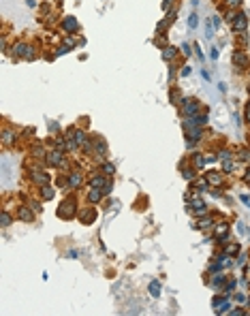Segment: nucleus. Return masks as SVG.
<instances>
[{
	"mask_svg": "<svg viewBox=\"0 0 250 316\" xmlns=\"http://www.w3.org/2000/svg\"><path fill=\"white\" fill-rule=\"evenodd\" d=\"M105 173H113V167L111 165H105Z\"/></svg>",
	"mask_w": 250,
	"mask_h": 316,
	"instance_id": "obj_14",
	"label": "nucleus"
},
{
	"mask_svg": "<svg viewBox=\"0 0 250 316\" xmlns=\"http://www.w3.org/2000/svg\"><path fill=\"white\" fill-rule=\"evenodd\" d=\"M229 4H231V6H237V4H239V0H229Z\"/></svg>",
	"mask_w": 250,
	"mask_h": 316,
	"instance_id": "obj_15",
	"label": "nucleus"
},
{
	"mask_svg": "<svg viewBox=\"0 0 250 316\" xmlns=\"http://www.w3.org/2000/svg\"><path fill=\"white\" fill-rule=\"evenodd\" d=\"M64 28H66V30H71V32H73V30H77V22L73 19V17H66V22H64Z\"/></svg>",
	"mask_w": 250,
	"mask_h": 316,
	"instance_id": "obj_3",
	"label": "nucleus"
},
{
	"mask_svg": "<svg viewBox=\"0 0 250 316\" xmlns=\"http://www.w3.org/2000/svg\"><path fill=\"white\" fill-rule=\"evenodd\" d=\"M49 160L53 162V165H58V162L62 160V156H60V152H51V156H49Z\"/></svg>",
	"mask_w": 250,
	"mask_h": 316,
	"instance_id": "obj_5",
	"label": "nucleus"
},
{
	"mask_svg": "<svg viewBox=\"0 0 250 316\" xmlns=\"http://www.w3.org/2000/svg\"><path fill=\"white\" fill-rule=\"evenodd\" d=\"M150 293L154 295V297H158V293H160V291H158V284H156V282H154V284H150Z\"/></svg>",
	"mask_w": 250,
	"mask_h": 316,
	"instance_id": "obj_7",
	"label": "nucleus"
},
{
	"mask_svg": "<svg viewBox=\"0 0 250 316\" xmlns=\"http://www.w3.org/2000/svg\"><path fill=\"white\" fill-rule=\"evenodd\" d=\"M15 49H17V53H26V51H28V47H26V45H17Z\"/></svg>",
	"mask_w": 250,
	"mask_h": 316,
	"instance_id": "obj_9",
	"label": "nucleus"
},
{
	"mask_svg": "<svg viewBox=\"0 0 250 316\" xmlns=\"http://www.w3.org/2000/svg\"><path fill=\"white\" fill-rule=\"evenodd\" d=\"M233 62H235V64H239V66H246V64H248V58L244 56V53H235V56H233Z\"/></svg>",
	"mask_w": 250,
	"mask_h": 316,
	"instance_id": "obj_2",
	"label": "nucleus"
},
{
	"mask_svg": "<svg viewBox=\"0 0 250 316\" xmlns=\"http://www.w3.org/2000/svg\"><path fill=\"white\" fill-rule=\"evenodd\" d=\"M195 111H197V103H195V101H188V107H186V113H188V115H192Z\"/></svg>",
	"mask_w": 250,
	"mask_h": 316,
	"instance_id": "obj_4",
	"label": "nucleus"
},
{
	"mask_svg": "<svg viewBox=\"0 0 250 316\" xmlns=\"http://www.w3.org/2000/svg\"><path fill=\"white\" fill-rule=\"evenodd\" d=\"M246 120H250V103H248V109H246Z\"/></svg>",
	"mask_w": 250,
	"mask_h": 316,
	"instance_id": "obj_16",
	"label": "nucleus"
},
{
	"mask_svg": "<svg viewBox=\"0 0 250 316\" xmlns=\"http://www.w3.org/2000/svg\"><path fill=\"white\" fill-rule=\"evenodd\" d=\"M197 24H199V19H197V15L192 13V15H190V19H188V26H190V28H197Z\"/></svg>",
	"mask_w": 250,
	"mask_h": 316,
	"instance_id": "obj_6",
	"label": "nucleus"
},
{
	"mask_svg": "<svg viewBox=\"0 0 250 316\" xmlns=\"http://www.w3.org/2000/svg\"><path fill=\"white\" fill-rule=\"evenodd\" d=\"M227 308H229V303H227V301H222V303L218 305V308H216V310H218V312H225Z\"/></svg>",
	"mask_w": 250,
	"mask_h": 316,
	"instance_id": "obj_11",
	"label": "nucleus"
},
{
	"mask_svg": "<svg viewBox=\"0 0 250 316\" xmlns=\"http://www.w3.org/2000/svg\"><path fill=\"white\" fill-rule=\"evenodd\" d=\"M210 182H212V184H218V182H220V177H218L216 173H212V175H210Z\"/></svg>",
	"mask_w": 250,
	"mask_h": 316,
	"instance_id": "obj_10",
	"label": "nucleus"
},
{
	"mask_svg": "<svg viewBox=\"0 0 250 316\" xmlns=\"http://www.w3.org/2000/svg\"><path fill=\"white\" fill-rule=\"evenodd\" d=\"M99 197H101V194H99V192H96V190H94V192L90 194V199H92V201H99Z\"/></svg>",
	"mask_w": 250,
	"mask_h": 316,
	"instance_id": "obj_13",
	"label": "nucleus"
},
{
	"mask_svg": "<svg viewBox=\"0 0 250 316\" xmlns=\"http://www.w3.org/2000/svg\"><path fill=\"white\" fill-rule=\"evenodd\" d=\"M28 6H37V0H28Z\"/></svg>",
	"mask_w": 250,
	"mask_h": 316,
	"instance_id": "obj_17",
	"label": "nucleus"
},
{
	"mask_svg": "<svg viewBox=\"0 0 250 316\" xmlns=\"http://www.w3.org/2000/svg\"><path fill=\"white\" fill-rule=\"evenodd\" d=\"M210 58H212V60H216V58H218V49H212V53H210Z\"/></svg>",
	"mask_w": 250,
	"mask_h": 316,
	"instance_id": "obj_12",
	"label": "nucleus"
},
{
	"mask_svg": "<svg viewBox=\"0 0 250 316\" xmlns=\"http://www.w3.org/2000/svg\"><path fill=\"white\" fill-rule=\"evenodd\" d=\"M246 24H248V19H246V15H239V19H235V24H233V28H235V30H246Z\"/></svg>",
	"mask_w": 250,
	"mask_h": 316,
	"instance_id": "obj_1",
	"label": "nucleus"
},
{
	"mask_svg": "<svg viewBox=\"0 0 250 316\" xmlns=\"http://www.w3.org/2000/svg\"><path fill=\"white\" fill-rule=\"evenodd\" d=\"M173 53H175V49H173V47H167L163 56H165V58H173Z\"/></svg>",
	"mask_w": 250,
	"mask_h": 316,
	"instance_id": "obj_8",
	"label": "nucleus"
}]
</instances>
